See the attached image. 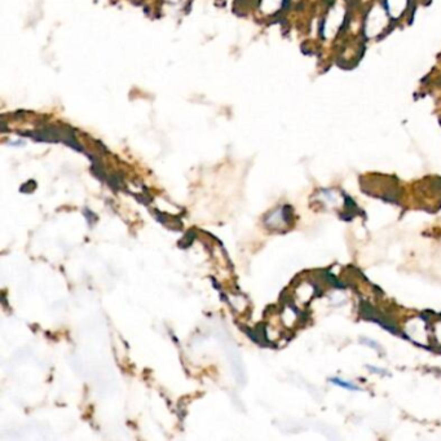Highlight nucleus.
<instances>
[{
    "instance_id": "nucleus-1",
    "label": "nucleus",
    "mask_w": 441,
    "mask_h": 441,
    "mask_svg": "<svg viewBox=\"0 0 441 441\" xmlns=\"http://www.w3.org/2000/svg\"><path fill=\"white\" fill-rule=\"evenodd\" d=\"M331 382L335 383V385H338V386H342V387L348 388V390H359V388H357L355 385H352V383H349V382H344V380H340L339 378H333L331 379Z\"/></svg>"
},
{
    "instance_id": "nucleus-2",
    "label": "nucleus",
    "mask_w": 441,
    "mask_h": 441,
    "mask_svg": "<svg viewBox=\"0 0 441 441\" xmlns=\"http://www.w3.org/2000/svg\"><path fill=\"white\" fill-rule=\"evenodd\" d=\"M35 189V183L34 181H28V184L23 185L22 188H21V192L23 193H32V190Z\"/></svg>"
}]
</instances>
